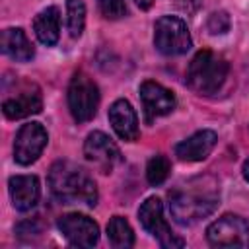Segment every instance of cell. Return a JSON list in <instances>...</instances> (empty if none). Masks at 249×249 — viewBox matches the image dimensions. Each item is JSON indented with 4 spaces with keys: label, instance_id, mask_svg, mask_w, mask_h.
Here are the masks:
<instances>
[{
    "label": "cell",
    "instance_id": "obj_12",
    "mask_svg": "<svg viewBox=\"0 0 249 249\" xmlns=\"http://www.w3.org/2000/svg\"><path fill=\"white\" fill-rule=\"evenodd\" d=\"M41 109H43V97H41L39 88H35V86H25L16 95L6 97L2 101V113L10 121L31 117V115L39 113Z\"/></svg>",
    "mask_w": 249,
    "mask_h": 249
},
{
    "label": "cell",
    "instance_id": "obj_8",
    "mask_svg": "<svg viewBox=\"0 0 249 249\" xmlns=\"http://www.w3.org/2000/svg\"><path fill=\"white\" fill-rule=\"evenodd\" d=\"M49 142V134L41 123H25L19 126L14 138V160L19 165H31L39 160L45 146Z\"/></svg>",
    "mask_w": 249,
    "mask_h": 249
},
{
    "label": "cell",
    "instance_id": "obj_23",
    "mask_svg": "<svg viewBox=\"0 0 249 249\" xmlns=\"http://www.w3.org/2000/svg\"><path fill=\"white\" fill-rule=\"evenodd\" d=\"M16 233L19 237H31V235H37L41 233V224L37 220H23L16 226Z\"/></svg>",
    "mask_w": 249,
    "mask_h": 249
},
{
    "label": "cell",
    "instance_id": "obj_9",
    "mask_svg": "<svg viewBox=\"0 0 249 249\" xmlns=\"http://www.w3.org/2000/svg\"><path fill=\"white\" fill-rule=\"evenodd\" d=\"M84 156L86 160L97 167L101 173H111L115 165L121 163V150L119 146L101 130H93L86 136L84 142Z\"/></svg>",
    "mask_w": 249,
    "mask_h": 249
},
{
    "label": "cell",
    "instance_id": "obj_5",
    "mask_svg": "<svg viewBox=\"0 0 249 249\" xmlns=\"http://www.w3.org/2000/svg\"><path fill=\"white\" fill-rule=\"evenodd\" d=\"M154 47L163 56H179L191 51L193 39L187 23L177 16H161L154 23Z\"/></svg>",
    "mask_w": 249,
    "mask_h": 249
},
{
    "label": "cell",
    "instance_id": "obj_15",
    "mask_svg": "<svg viewBox=\"0 0 249 249\" xmlns=\"http://www.w3.org/2000/svg\"><path fill=\"white\" fill-rule=\"evenodd\" d=\"M10 198L18 212L31 210L41 196V183L35 175H14L8 181Z\"/></svg>",
    "mask_w": 249,
    "mask_h": 249
},
{
    "label": "cell",
    "instance_id": "obj_20",
    "mask_svg": "<svg viewBox=\"0 0 249 249\" xmlns=\"http://www.w3.org/2000/svg\"><path fill=\"white\" fill-rule=\"evenodd\" d=\"M169 171H171V161L167 160V156L163 154H156L148 160L146 163V179L150 185L158 187L161 185L167 177H169Z\"/></svg>",
    "mask_w": 249,
    "mask_h": 249
},
{
    "label": "cell",
    "instance_id": "obj_1",
    "mask_svg": "<svg viewBox=\"0 0 249 249\" xmlns=\"http://www.w3.org/2000/svg\"><path fill=\"white\" fill-rule=\"evenodd\" d=\"M49 187L53 196L62 204L95 206L99 200L93 177L74 161L58 160L49 171Z\"/></svg>",
    "mask_w": 249,
    "mask_h": 249
},
{
    "label": "cell",
    "instance_id": "obj_7",
    "mask_svg": "<svg viewBox=\"0 0 249 249\" xmlns=\"http://www.w3.org/2000/svg\"><path fill=\"white\" fill-rule=\"evenodd\" d=\"M212 247H249V222L237 214H224L206 228Z\"/></svg>",
    "mask_w": 249,
    "mask_h": 249
},
{
    "label": "cell",
    "instance_id": "obj_18",
    "mask_svg": "<svg viewBox=\"0 0 249 249\" xmlns=\"http://www.w3.org/2000/svg\"><path fill=\"white\" fill-rule=\"evenodd\" d=\"M107 239L115 249H128L134 245V231L126 218L113 216L107 224Z\"/></svg>",
    "mask_w": 249,
    "mask_h": 249
},
{
    "label": "cell",
    "instance_id": "obj_4",
    "mask_svg": "<svg viewBox=\"0 0 249 249\" xmlns=\"http://www.w3.org/2000/svg\"><path fill=\"white\" fill-rule=\"evenodd\" d=\"M66 97H68L70 115L78 124L88 123L95 117L101 95L97 84L86 72H76L72 76Z\"/></svg>",
    "mask_w": 249,
    "mask_h": 249
},
{
    "label": "cell",
    "instance_id": "obj_2",
    "mask_svg": "<svg viewBox=\"0 0 249 249\" xmlns=\"http://www.w3.org/2000/svg\"><path fill=\"white\" fill-rule=\"evenodd\" d=\"M230 64L210 49L198 51L187 66V86L198 95H214L228 78Z\"/></svg>",
    "mask_w": 249,
    "mask_h": 249
},
{
    "label": "cell",
    "instance_id": "obj_13",
    "mask_svg": "<svg viewBox=\"0 0 249 249\" xmlns=\"http://www.w3.org/2000/svg\"><path fill=\"white\" fill-rule=\"evenodd\" d=\"M109 123L115 130V134L124 140V142H134L140 136V128H138V117L136 111L132 109V105L126 99H115L109 107Z\"/></svg>",
    "mask_w": 249,
    "mask_h": 249
},
{
    "label": "cell",
    "instance_id": "obj_22",
    "mask_svg": "<svg viewBox=\"0 0 249 249\" xmlns=\"http://www.w3.org/2000/svg\"><path fill=\"white\" fill-rule=\"evenodd\" d=\"M230 25H231L230 16H228V12H224V10L212 12V14L208 16V19H206V31H208L210 35H224V33L230 31Z\"/></svg>",
    "mask_w": 249,
    "mask_h": 249
},
{
    "label": "cell",
    "instance_id": "obj_10",
    "mask_svg": "<svg viewBox=\"0 0 249 249\" xmlns=\"http://www.w3.org/2000/svg\"><path fill=\"white\" fill-rule=\"evenodd\" d=\"M58 230L74 247H93L99 241V226L89 216L68 212L58 218Z\"/></svg>",
    "mask_w": 249,
    "mask_h": 249
},
{
    "label": "cell",
    "instance_id": "obj_21",
    "mask_svg": "<svg viewBox=\"0 0 249 249\" xmlns=\"http://www.w3.org/2000/svg\"><path fill=\"white\" fill-rule=\"evenodd\" d=\"M97 10L105 19H121L128 14L124 0H97Z\"/></svg>",
    "mask_w": 249,
    "mask_h": 249
},
{
    "label": "cell",
    "instance_id": "obj_11",
    "mask_svg": "<svg viewBox=\"0 0 249 249\" xmlns=\"http://www.w3.org/2000/svg\"><path fill=\"white\" fill-rule=\"evenodd\" d=\"M138 91H140L142 107H144V113H146L148 121L169 115L177 105V99H175L173 91L163 88L161 84H158L154 80H144L140 84Z\"/></svg>",
    "mask_w": 249,
    "mask_h": 249
},
{
    "label": "cell",
    "instance_id": "obj_17",
    "mask_svg": "<svg viewBox=\"0 0 249 249\" xmlns=\"http://www.w3.org/2000/svg\"><path fill=\"white\" fill-rule=\"evenodd\" d=\"M33 31L43 45H56L60 37V10L56 6L43 8L33 19Z\"/></svg>",
    "mask_w": 249,
    "mask_h": 249
},
{
    "label": "cell",
    "instance_id": "obj_24",
    "mask_svg": "<svg viewBox=\"0 0 249 249\" xmlns=\"http://www.w3.org/2000/svg\"><path fill=\"white\" fill-rule=\"evenodd\" d=\"M156 0H134V4L140 8V10H148Z\"/></svg>",
    "mask_w": 249,
    "mask_h": 249
},
{
    "label": "cell",
    "instance_id": "obj_3",
    "mask_svg": "<svg viewBox=\"0 0 249 249\" xmlns=\"http://www.w3.org/2000/svg\"><path fill=\"white\" fill-rule=\"evenodd\" d=\"M220 204V195L214 191H173L169 195V212L181 226H193L210 216Z\"/></svg>",
    "mask_w": 249,
    "mask_h": 249
},
{
    "label": "cell",
    "instance_id": "obj_25",
    "mask_svg": "<svg viewBox=\"0 0 249 249\" xmlns=\"http://www.w3.org/2000/svg\"><path fill=\"white\" fill-rule=\"evenodd\" d=\"M241 173H243V179L249 183V160L243 161V167H241Z\"/></svg>",
    "mask_w": 249,
    "mask_h": 249
},
{
    "label": "cell",
    "instance_id": "obj_16",
    "mask_svg": "<svg viewBox=\"0 0 249 249\" xmlns=\"http://www.w3.org/2000/svg\"><path fill=\"white\" fill-rule=\"evenodd\" d=\"M0 49L14 62H29L35 56V47L21 27H6L2 31Z\"/></svg>",
    "mask_w": 249,
    "mask_h": 249
},
{
    "label": "cell",
    "instance_id": "obj_6",
    "mask_svg": "<svg viewBox=\"0 0 249 249\" xmlns=\"http://www.w3.org/2000/svg\"><path fill=\"white\" fill-rule=\"evenodd\" d=\"M138 220L142 224V228L165 249H177L185 245V239L179 237L171 226L167 224L165 216H163V204L158 196H148L140 208H138Z\"/></svg>",
    "mask_w": 249,
    "mask_h": 249
},
{
    "label": "cell",
    "instance_id": "obj_14",
    "mask_svg": "<svg viewBox=\"0 0 249 249\" xmlns=\"http://www.w3.org/2000/svg\"><path fill=\"white\" fill-rule=\"evenodd\" d=\"M216 142H218V134L214 130L202 128L191 134L189 138H185L183 142H179L175 146V156L181 161H202L210 156Z\"/></svg>",
    "mask_w": 249,
    "mask_h": 249
},
{
    "label": "cell",
    "instance_id": "obj_19",
    "mask_svg": "<svg viewBox=\"0 0 249 249\" xmlns=\"http://www.w3.org/2000/svg\"><path fill=\"white\" fill-rule=\"evenodd\" d=\"M86 25V4L82 0H66V27L72 39L84 33Z\"/></svg>",
    "mask_w": 249,
    "mask_h": 249
}]
</instances>
